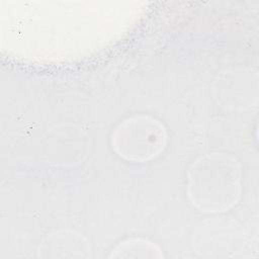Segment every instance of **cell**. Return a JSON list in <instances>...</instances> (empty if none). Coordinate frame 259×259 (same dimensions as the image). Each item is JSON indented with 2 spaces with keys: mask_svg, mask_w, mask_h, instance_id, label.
<instances>
[{
  "mask_svg": "<svg viewBox=\"0 0 259 259\" xmlns=\"http://www.w3.org/2000/svg\"><path fill=\"white\" fill-rule=\"evenodd\" d=\"M240 191L237 162L223 154L206 155L191 166L188 194L192 203L203 211H224L236 203Z\"/></svg>",
  "mask_w": 259,
  "mask_h": 259,
  "instance_id": "obj_1",
  "label": "cell"
},
{
  "mask_svg": "<svg viewBox=\"0 0 259 259\" xmlns=\"http://www.w3.org/2000/svg\"><path fill=\"white\" fill-rule=\"evenodd\" d=\"M165 132L162 125L149 117L128 119L116 128L114 147L120 156L144 161L156 156L164 147Z\"/></svg>",
  "mask_w": 259,
  "mask_h": 259,
  "instance_id": "obj_2",
  "label": "cell"
}]
</instances>
